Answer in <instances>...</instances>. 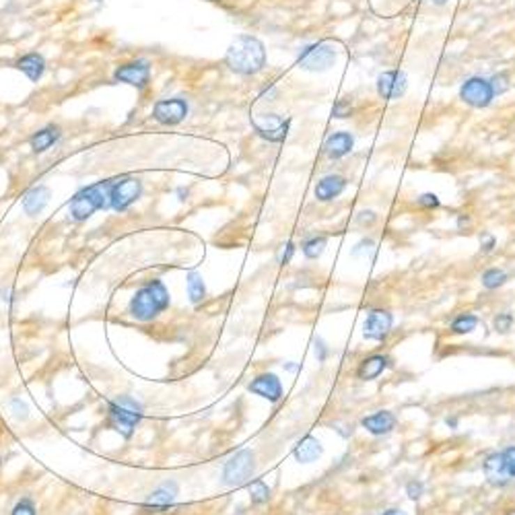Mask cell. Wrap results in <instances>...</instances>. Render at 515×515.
<instances>
[{"label":"cell","mask_w":515,"mask_h":515,"mask_svg":"<svg viewBox=\"0 0 515 515\" xmlns=\"http://www.w3.org/2000/svg\"><path fill=\"white\" fill-rule=\"evenodd\" d=\"M49 196H52V192L46 186H38L33 187V190H29L25 194V198H23V210H25V215H29V217L42 215L44 208L47 206V202H49Z\"/></svg>","instance_id":"cell-18"},{"label":"cell","mask_w":515,"mask_h":515,"mask_svg":"<svg viewBox=\"0 0 515 515\" xmlns=\"http://www.w3.org/2000/svg\"><path fill=\"white\" fill-rule=\"evenodd\" d=\"M169 305H171L169 289L161 279H153L134 291L128 303V314L132 320L146 324L157 320L161 314H165Z\"/></svg>","instance_id":"cell-1"},{"label":"cell","mask_w":515,"mask_h":515,"mask_svg":"<svg viewBox=\"0 0 515 515\" xmlns=\"http://www.w3.org/2000/svg\"><path fill=\"white\" fill-rule=\"evenodd\" d=\"M493 326H495V330H497V332L505 334V332H509V330H512V326H514V316H512V314H499V316L495 318Z\"/></svg>","instance_id":"cell-31"},{"label":"cell","mask_w":515,"mask_h":515,"mask_svg":"<svg viewBox=\"0 0 515 515\" xmlns=\"http://www.w3.org/2000/svg\"><path fill=\"white\" fill-rule=\"evenodd\" d=\"M336 46L330 44V42H316V44H309V46L301 47L299 52V58H297V64L305 70H312V72H320V70H328L330 66L336 62Z\"/></svg>","instance_id":"cell-6"},{"label":"cell","mask_w":515,"mask_h":515,"mask_svg":"<svg viewBox=\"0 0 515 515\" xmlns=\"http://www.w3.org/2000/svg\"><path fill=\"white\" fill-rule=\"evenodd\" d=\"M58 139H60V128L58 126H46L44 130L33 134L31 148H33V153H46L47 148L54 146V142H58Z\"/></svg>","instance_id":"cell-25"},{"label":"cell","mask_w":515,"mask_h":515,"mask_svg":"<svg viewBox=\"0 0 515 515\" xmlns=\"http://www.w3.org/2000/svg\"><path fill=\"white\" fill-rule=\"evenodd\" d=\"M478 326V318L474 314H462L452 322V332L454 334H470Z\"/></svg>","instance_id":"cell-28"},{"label":"cell","mask_w":515,"mask_h":515,"mask_svg":"<svg viewBox=\"0 0 515 515\" xmlns=\"http://www.w3.org/2000/svg\"><path fill=\"white\" fill-rule=\"evenodd\" d=\"M491 87H493V91L495 95L497 93H505L507 91V87H509V83H507V75H495L493 79H491Z\"/></svg>","instance_id":"cell-33"},{"label":"cell","mask_w":515,"mask_h":515,"mask_svg":"<svg viewBox=\"0 0 515 515\" xmlns=\"http://www.w3.org/2000/svg\"><path fill=\"white\" fill-rule=\"evenodd\" d=\"M394 324V316L385 309H371L365 318V324H363V336L367 340H375V342H381L387 338L390 330Z\"/></svg>","instance_id":"cell-13"},{"label":"cell","mask_w":515,"mask_h":515,"mask_svg":"<svg viewBox=\"0 0 515 515\" xmlns=\"http://www.w3.org/2000/svg\"><path fill=\"white\" fill-rule=\"evenodd\" d=\"M247 491H249V501H252V505H264V503H268L270 497H272L270 486H268L264 480H260V478H256V480L247 486Z\"/></svg>","instance_id":"cell-26"},{"label":"cell","mask_w":515,"mask_h":515,"mask_svg":"<svg viewBox=\"0 0 515 515\" xmlns=\"http://www.w3.org/2000/svg\"><path fill=\"white\" fill-rule=\"evenodd\" d=\"M10 515H38V505L31 497H23L15 503L10 509Z\"/></svg>","instance_id":"cell-30"},{"label":"cell","mask_w":515,"mask_h":515,"mask_svg":"<svg viewBox=\"0 0 515 515\" xmlns=\"http://www.w3.org/2000/svg\"><path fill=\"white\" fill-rule=\"evenodd\" d=\"M114 79L126 85H132L137 89H144L151 81V66L146 60H137V62H128L122 64L116 72Z\"/></svg>","instance_id":"cell-11"},{"label":"cell","mask_w":515,"mask_h":515,"mask_svg":"<svg viewBox=\"0 0 515 515\" xmlns=\"http://www.w3.org/2000/svg\"><path fill=\"white\" fill-rule=\"evenodd\" d=\"M142 404L132 396H120L107 402V426L114 429L120 437L130 439L142 421Z\"/></svg>","instance_id":"cell-3"},{"label":"cell","mask_w":515,"mask_h":515,"mask_svg":"<svg viewBox=\"0 0 515 515\" xmlns=\"http://www.w3.org/2000/svg\"><path fill=\"white\" fill-rule=\"evenodd\" d=\"M178 493H180V486L176 480H167L163 482L161 486H157L148 497L146 501L142 503L144 509H165L169 505H174V501L178 499Z\"/></svg>","instance_id":"cell-15"},{"label":"cell","mask_w":515,"mask_h":515,"mask_svg":"<svg viewBox=\"0 0 515 515\" xmlns=\"http://www.w3.org/2000/svg\"><path fill=\"white\" fill-rule=\"evenodd\" d=\"M482 468H484L486 480H489L493 486H505V484L512 480V476H509V472H507V466H505V460H503V454H491V456L484 460Z\"/></svg>","instance_id":"cell-16"},{"label":"cell","mask_w":515,"mask_h":515,"mask_svg":"<svg viewBox=\"0 0 515 515\" xmlns=\"http://www.w3.org/2000/svg\"><path fill=\"white\" fill-rule=\"evenodd\" d=\"M374 247H375V243L371 241V239H363V241H359V243L355 245V249H353L351 254H353L355 258H361V256H365V258H367V256L374 252Z\"/></svg>","instance_id":"cell-32"},{"label":"cell","mask_w":515,"mask_h":515,"mask_svg":"<svg viewBox=\"0 0 515 515\" xmlns=\"http://www.w3.org/2000/svg\"><path fill=\"white\" fill-rule=\"evenodd\" d=\"M422 491H424V486H422L421 480H410V482L406 484V495H408V497H410L413 501L421 499Z\"/></svg>","instance_id":"cell-34"},{"label":"cell","mask_w":515,"mask_h":515,"mask_svg":"<svg viewBox=\"0 0 515 515\" xmlns=\"http://www.w3.org/2000/svg\"><path fill=\"white\" fill-rule=\"evenodd\" d=\"M361 424H363V429L369 431L371 435L381 437V435H387V433L394 431V426H396V417H394L392 413H387V410H377L374 415L365 417V419L361 421Z\"/></svg>","instance_id":"cell-17"},{"label":"cell","mask_w":515,"mask_h":515,"mask_svg":"<svg viewBox=\"0 0 515 515\" xmlns=\"http://www.w3.org/2000/svg\"><path fill=\"white\" fill-rule=\"evenodd\" d=\"M142 194V184L139 178H122L109 184V208L116 213L128 210Z\"/></svg>","instance_id":"cell-7"},{"label":"cell","mask_w":515,"mask_h":515,"mask_svg":"<svg viewBox=\"0 0 515 515\" xmlns=\"http://www.w3.org/2000/svg\"><path fill=\"white\" fill-rule=\"evenodd\" d=\"M387 365H390V359L387 357H383V355H371V357H367V359H363L359 363L355 375L361 381H371V379L383 374L387 369Z\"/></svg>","instance_id":"cell-19"},{"label":"cell","mask_w":515,"mask_h":515,"mask_svg":"<svg viewBox=\"0 0 515 515\" xmlns=\"http://www.w3.org/2000/svg\"><path fill=\"white\" fill-rule=\"evenodd\" d=\"M15 66H17L31 83H38V81L42 79L44 70H46V60H44V56H40V54H27V56L19 58Z\"/></svg>","instance_id":"cell-22"},{"label":"cell","mask_w":515,"mask_h":515,"mask_svg":"<svg viewBox=\"0 0 515 515\" xmlns=\"http://www.w3.org/2000/svg\"><path fill=\"white\" fill-rule=\"evenodd\" d=\"M225 62L237 75H243V77L256 75L264 68V62H266L264 44L258 38L239 36L227 49Z\"/></svg>","instance_id":"cell-2"},{"label":"cell","mask_w":515,"mask_h":515,"mask_svg":"<svg viewBox=\"0 0 515 515\" xmlns=\"http://www.w3.org/2000/svg\"><path fill=\"white\" fill-rule=\"evenodd\" d=\"M293 254H295V243L293 241H289L286 245H284V249H282V254H281V266H286L291 260H293Z\"/></svg>","instance_id":"cell-40"},{"label":"cell","mask_w":515,"mask_h":515,"mask_svg":"<svg viewBox=\"0 0 515 515\" xmlns=\"http://www.w3.org/2000/svg\"><path fill=\"white\" fill-rule=\"evenodd\" d=\"M406 87H408L406 75L400 70H387L377 79V93L383 99H400L406 93Z\"/></svg>","instance_id":"cell-14"},{"label":"cell","mask_w":515,"mask_h":515,"mask_svg":"<svg viewBox=\"0 0 515 515\" xmlns=\"http://www.w3.org/2000/svg\"><path fill=\"white\" fill-rule=\"evenodd\" d=\"M344 187H346V180L342 176H326L316 186V198L320 202H330L338 198L344 192Z\"/></svg>","instance_id":"cell-20"},{"label":"cell","mask_w":515,"mask_h":515,"mask_svg":"<svg viewBox=\"0 0 515 515\" xmlns=\"http://www.w3.org/2000/svg\"><path fill=\"white\" fill-rule=\"evenodd\" d=\"M186 286L187 297H190V303L192 305H200L206 299V284H204V279H202V275L198 270H192L187 275Z\"/></svg>","instance_id":"cell-24"},{"label":"cell","mask_w":515,"mask_h":515,"mask_svg":"<svg viewBox=\"0 0 515 515\" xmlns=\"http://www.w3.org/2000/svg\"><path fill=\"white\" fill-rule=\"evenodd\" d=\"M361 215H363V217H359V223H361V225H365V223H369V225H371V223L375 221L374 213H369V217H365V213H361Z\"/></svg>","instance_id":"cell-42"},{"label":"cell","mask_w":515,"mask_h":515,"mask_svg":"<svg viewBox=\"0 0 515 515\" xmlns=\"http://www.w3.org/2000/svg\"><path fill=\"white\" fill-rule=\"evenodd\" d=\"M252 124L262 139L270 142H281L289 134L291 120H282L277 114H260V116H254Z\"/></svg>","instance_id":"cell-8"},{"label":"cell","mask_w":515,"mask_h":515,"mask_svg":"<svg viewBox=\"0 0 515 515\" xmlns=\"http://www.w3.org/2000/svg\"><path fill=\"white\" fill-rule=\"evenodd\" d=\"M507 281V275L503 272V270H499V268H489L484 275H482V286L484 289H499L501 284H505Z\"/></svg>","instance_id":"cell-29"},{"label":"cell","mask_w":515,"mask_h":515,"mask_svg":"<svg viewBox=\"0 0 515 515\" xmlns=\"http://www.w3.org/2000/svg\"><path fill=\"white\" fill-rule=\"evenodd\" d=\"M505 515H515V509H512V512H507V514H505Z\"/></svg>","instance_id":"cell-46"},{"label":"cell","mask_w":515,"mask_h":515,"mask_svg":"<svg viewBox=\"0 0 515 515\" xmlns=\"http://www.w3.org/2000/svg\"><path fill=\"white\" fill-rule=\"evenodd\" d=\"M353 146H355V139L348 132H334L332 137H328V141L324 144L326 155H328L330 159H342V157H346L353 151Z\"/></svg>","instance_id":"cell-21"},{"label":"cell","mask_w":515,"mask_h":515,"mask_svg":"<svg viewBox=\"0 0 515 515\" xmlns=\"http://www.w3.org/2000/svg\"><path fill=\"white\" fill-rule=\"evenodd\" d=\"M316 357H318L320 363H324L326 357H328V346H326V342L322 338H316Z\"/></svg>","instance_id":"cell-39"},{"label":"cell","mask_w":515,"mask_h":515,"mask_svg":"<svg viewBox=\"0 0 515 515\" xmlns=\"http://www.w3.org/2000/svg\"><path fill=\"white\" fill-rule=\"evenodd\" d=\"M293 454H295V460L301 462V464L316 462V460L322 456V443H320L316 437L307 435V437H303V439L295 445Z\"/></svg>","instance_id":"cell-23"},{"label":"cell","mask_w":515,"mask_h":515,"mask_svg":"<svg viewBox=\"0 0 515 515\" xmlns=\"http://www.w3.org/2000/svg\"><path fill=\"white\" fill-rule=\"evenodd\" d=\"M284 367H286L289 371H297V369H299L297 365H291V363H284Z\"/></svg>","instance_id":"cell-44"},{"label":"cell","mask_w":515,"mask_h":515,"mask_svg":"<svg viewBox=\"0 0 515 515\" xmlns=\"http://www.w3.org/2000/svg\"><path fill=\"white\" fill-rule=\"evenodd\" d=\"M247 390L264 400H268L270 404H277L281 402L282 398V383L279 379V375L275 374H260L256 375L249 383H247Z\"/></svg>","instance_id":"cell-12"},{"label":"cell","mask_w":515,"mask_h":515,"mask_svg":"<svg viewBox=\"0 0 515 515\" xmlns=\"http://www.w3.org/2000/svg\"><path fill=\"white\" fill-rule=\"evenodd\" d=\"M334 116H336V118H346V116H351V103L344 101V99H340V101L334 105Z\"/></svg>","instance_id":"cell-37"},{"label":"cell","mask_w":515,"mask_h":515,"mask_svg":"<svg viewBox=\"0 0 515 515\" xmlns=\"http://www.w3.org/2000/svg\"><path fill=\"white\" fill-rule=\"evenodd\" d=\"M419 204L422 208H437L439 206V198L435 194H422L419 198Z\"/></svg>","instance_id":"cell-38"},{"label":"cell","mask_w":515,"mask_h":515,"mask_svg":"<svg viewBox=\"0 0 515 515\" xmlns=\"http://www.w3.org/2000/svg\"><path fill=\"white\" fill-rule=\"evenodd\" d=\"M326 245H328V239H326V237H312V239H307V241L301 245V249H303V256H305V258L318 260V258L324 254Z\"/></svg>","instance_id":"cell-27"},{"label":"cell","mask_w":515,"mask_h":515,"mask_svg":"<svg viewBox=\"0 0 515 515\" xmlns=\"http://www.w3.org/2000/svg\"><path fill=\"white\" fill-rule=\"evenodd\" d=\"M187 116V103L186 99L174 97V99H163L157 101L153 107V118L163 124V126H176L180 122H184Z\"/></svg>","instance_id":"cell-9"},{"label":"cell","mask_w":515,"mask_h":515,"mask_svg":"<svg viewBox=\"0 0 515 515\" xmlns=\"http://www.w3.org/2000/svg\"><path fill=\"white\" fill-rule=\"evenodd\" d=\"M495 243H497V239H495L493 235H486V237L480 241V252H482V254H491V252L495 249Z\"/></svg>","instance_id":"cell-41"},{"label":"cell","mask_w":515,"mask_h":515,"mask_svg":"<svg viewBox=\"0 0 515 515\" xmlns=\"http://www.w3.org/2000/svg\"><path fill=\"white\" fill-rule=\"evenodd\" d=\"M109 184L112 182H99V184L79 190L72 196V200L68 202L70 219L77 223H83V221L91 219L97 210L107 208L109 206Z\"/></svg>","instance_id":"cell-4"},{"label":"cell","mask_w":515,"mask_h":515,"mask_svg":"<svg viewBox=\"0 0 515 515\" xmlns=\"http://www.w3.org/2000/svg\"><path fill=\"white\" fill-rule=\"evenodd\" d=\"M433 2H435V4H445L447 0H433Z\"/></svg>","instance_id":"cell-45"},{"label":"cell","mask_w":515,"mask_h":515,"mask_svg":"<svg viewBox=\"0 0 515 515\" xmlns=\"http://www.w3.org/2000/svg\"><path fill=\"white\" fill-rule=\"evenodd\" d=\"M503 454V460H505V466H507V472H509V476H512V480L515 478V445L512 447H507L505 452H501Z\"/></svg>","instance_id":"cell-35"},{"label":"cell","mask_w":515,"mask_h":515,"mask_svg":"<svg viewBox=\"0 0 515 515\" xmlns=\"http://www.w3.org/2000/svg\"><path fill=\"white\" fill-rule=\"evenodd\" d=\"M256 470V456L252 449H239L223 466V482L227 486H243Z\"/></svg>","instance_id":"cell-5"},{"label":"cell","mask_w":515,"mask_h":515,"mask_svg":"<svg viewBox=\"0 0 515 515\" xmlns=\"http://www.w3.org/2000/svg\"><path fill=\"white\" fill-rule=\"evenodd\" d=\"M10 406H13V413H15L17 419H27V417H29L27 406H25L19 398H13V400H10Z\"/></svg>","instance_id":"cell-36"},{"label":"cell","mask_w":515,"mask_h":515,"mask_svg":"<svg viewBox=\"0 0 515 515\" xmlns=\"http://www.w3.org/2000/svg\"><path fill=\"white\" fill-rule=\"evenodd\" d=\"M381 515H408V514L402 512V509H387V512H383Z\"/></svg>","instance_id":"cell-43"},{"label":"cell","mask_w":515,"mask_h":515,"mask_svg":"<svg viewBox=\"0 0 515 515\" xmlns=\"http://www.w3.org/2000/svg\"><path fill=\"white\" fill-rule=\"evenodd\" d=\"M460 97L472 105V107H486L493 97H495V91L491 87V81L482 79V77H472L468 79L462 89H460Z\"/></svg>","instance_id":"cell-10"}]
</instances>
